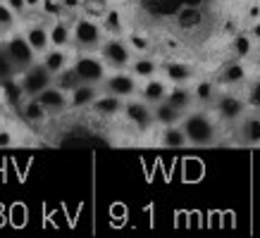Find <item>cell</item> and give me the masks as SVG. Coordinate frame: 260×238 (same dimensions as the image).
Listing matches in <instances>:
<instances>
[{
    "instance_id": "obj_1",
    "label": "cell",
    "mask_w": 260,
    "mask_h": 238,
    "mask_svg": "<svg viewBox=\"0 0 260 238\" xmlns=\"http://www.w3.org/2000/svg\"><path fill=\"white\" fill-rule=\"evenodd\" d=\"M181 129L189 138V145L193 148H208L215 145L220 138V127H217V117H213L205 110H189L181 119Z\"/></svg>"
},
{
    "instance_id": "obj_2",
    "label": "cell",
    "mask_w": 260,
    "mask_h": 238,
    "mask_svg": "<svg viewBox=\"0 0 260 238\" xmlns=\"http://www.w3.org/2000/svg\"><path fill=\"white\" fill-rule=\"evenodd\" d=\"M72 33H74V50L77 53H98L105 41V29L93 17H77L72 22Z\"/></svg>"
},
{
    "instance_id": "obj_3",
    "label": "cell",
    "mask_w": 260,
    "mask_h": 238,
    "mask_svg": "<svg viewBox=\"0 0 260 238\" xmlns=\"http://www.w3.org/2000/svg\"><path fill=\"white\" fill-rule=\"evenodd\" d=\"M98 55L108 64V69H129V64L134 60V50L124 36H105Z\"/></svg>"
},
{
    "instance_id": "obj_4",
    "label": "cell",
    "mask_w": 260,
    "mask_h": 238,
    "mask_svg": "<svg viewBox=\"0 0 260 238\" xmlns=\"http://www.w3.org/2000/svg\"><path fill=\"white\" fill-rule=\"evenodd\" d=\"M72 67L77 71L79 81L95 84V86H103L105 76L110 74V71H108V64L103 62V57L98 55V53H77L74 60H72Z\"/></svg>"
},
{
    "instance_id": "obj_5",
    "label": "cell",
    "mask_w": 260,
    "mask_h": 238,
    "mask_svg": "<svg viewBox=\"0 0 260 238\" xmlns=\"http://www.w3.org/2000/svg\"><path fill=\"white\" fill-rule=\"evenodd\" d=\"M215 117L222 124H239L244 114L248 112V103H246L244 95L234 93V91H224L217 95V100L213 103Z\"/></svg>"
},
{
    "instance_id": "obj_6",
    "label": "cell",
    "mask_w": 260,
    "mask_h": 238,
    "mask_svg": "<svg viewBox=\"0 0 260 238\" xmlns=\"http://www.w3.org/2000/svg\"><path fill=\"white\" fill-rule=\"evenodd\" d=\"M17 84H19V88H22V93L26 95V98H36L41 91H46L48 86L55 84V76H53V74L46 69V64L39 60L36 64H31L29 69H24L22 74L17 76Z\"/></svg>"
},
{
    "instance_id": "obj_7",
    "label": "cell",
    "mask_w": 260,
    "mask_h": 238,
    "mask_svg": "<svg viewBox=\"0 0 260 238\" xmlns=\"http://www.w3.org/2000/svg\"><path fill=\"white\" fill-rule=\"evenodd\" d=\"M103 91L105 93H112V95H119L122 100H129L139 95V88H141V81L136 79L134 74L129 69H112L105 81H103Z\"/></svg>"
},
{
    "instance_id": "obj_8",
    "label": "cell",
    "mask_w": 260,
    "mask_h": 238,
    "mask_svg": "<svg viewBox=\"0 0 260 238\" xmlns=\"http://www.w3.org/2000/svg\"><path fill=\"white\" fill-rule=\"evenodd\" d=\"M3 46L8 50V55L12 57V62H15V67L19 69V74H22L24 69H29L31 64L39 62V55H36V50L31 48V43L26 41L24 31L8 36V38L3 41Z\"/></svg>"
},
{
    "instance_id": "obj_9",
    "label": "cell",
    "mask_w": 260,
    "mask_h": 238,
    "mask_svg": "<svg viewBox=\"0 0 260 238\" xmlns=\"http://www.w3.org/2000/svg\"><path fill=\"white\" fill-rule=\"evenodd\" d=\"M122 117L132 124V127L139 131V134H146L155 127V114H153V105H148L143 98H129L124 103V112Z\"/></svg>"
},
{
    "instance_id": "obj_10",
    "label": "cell",
    "mask_w": 260,
    "mask_h": 238,
    "mask_svg": "<svg viewBox=\"0 0 260 238\" xmlns=\"http://www.w3.org/2000/svg\"><path fill=\"white\" fill-rule=\"evenodd\" d=\"M160 74H162L172 86H177V84H191V81L196 79L193 64L184 62V60H167V62H162Z\"/></svg>"
},
{
    "instance_id": "obj_11",
    "label": "cell",
    "mask_w": 260,
    "mask_h": 238,
    "mask_svg": "<svg viewBox=\"0 0 260 238\" xmlns=\"http://www.w3.org/2000/svg\"><path fill=\"white\" fill-rule=\"evenodd\" d=\"M101 93H103L101 86L79 81V84L70 91V110H91V105L95 103V98Z\"/></svg>"
},
{
    "instance_id": "obj_12",
    "label": "cell",
    "mask_w": 260,
    "mask_h": 238,
    "mask_svg": "<svg viewBox=\"0 0 260 238\" xmlns=\"http://www.w3.org/2000/svg\"><path fill=\"white\" fill-rule=\"evenodd\" d=\"M36 98H39L41 105H43L50 114H62V112L70 110V93L62 91L60 86H55V84L48 86L46 91H41Z\"/></svg>"
},
{
    "instance_id": "obj_13",
    "label": "cell",
    "mask_w": 260,
    "mask_h": 238,
    "mask_svg": "<svg viewBox=\"0 0 260 238\" xmlns=\"http://www.w3.org/2000/svg\"><path fill=\"white\" fill-rule=\"evenodd\" d=\"M237 134H239V143H241V145H248V148L260 145V114H258V110L246 112L244 119L239 122Z\"/></svg>"
},
{
    "instance_id": "obj_14",
    "label": "cell",
    "mask_w": 260,
    "mask_h": 238,
    "mask_svg": "<svg viewBox=\"0 0 260 238\" xmlns=\"http://www.w3.org/2000/svg\"><path fill=\"white\" fill-rule=\"evenodd\" d=\"M124 103L126 100H122L119 95H112V93H105V91H103V93L95 98V103L91 105V112L101 119H115L124 112Z\"/></svg>"
},
{
    "instance_id": "obj_15",
    "label": "cell",
    "mask_w": 260,
    "mask_h": 238,
    "mask_svg": "<svg viewBox=\"0 0 260 238\" xmlns=\"http://www.w3.org/2000/svg\"><path fill=\"white\" fill-rule=\"evenodd\" d=\"M167 93H170V81L165 76L146 79L141 81V88H139V98H143L148 105H158L162 100H167Z\"/></svg>"
},
{
    "instance_id": "obj_16",
    "label": "cell",
    "mask_w": 260,
    "mask_h": 238,
    "mask_svg": "<svg viewBox=\"0 0 260 238\" xmlns=\"http://www.w3.org/2000/svg\"><path fill=\"white\" fill-rule=\"evenodd\" d=\"M41 62L46 64V69L55 76V74H60V71H64L67 67H72V60H74V55L70 53V48H55L50 46L43 53V55L39 57Z\"/></svg>"
},
{
    "instance_id": "obj_17",
    "label": "cell",
    "mask_w": 260,
    "mask_h": 238,
    "mask_svg": "<svg viewBox=\"0 0 260 238\" xmlns=\"http://www.w3.org/2000/svg\"><path fill=\"white\" fill-rule=\"evenodd\" d=\"M24 36H26V41L31 43V48L36 50V55H43L48 48L53 46L50 43V26L48 24H43V22H34V24H29L26 29H24Z\"/></svg>"
},
{
    "instance_id": "obj_18",
    "label": "cell",
    "mask_w": 260,
    "mask_h": 238,
    "mask_svg": "<svg viewBox=\"0 0 260 238\" xmlns=\"http://www.w3.org/2000/svg\"><path fill=\"white\" fill-rule=\"evenodd\" d=\"M160 67H162V64H160L155 57H150L148 53H141V55H134V60L129 64V71H132L139 81H146V79L158 76Z\"/></svg>"
},
{
    "instance_id": "obj_19",
    "label": "cell",
    "mask_w": 260,
    "mask_h": 238,
    "mask_svg": "<svg viewBox=\"0 0 260 238\" xmlns=\"http://www.w3.org/2000/svg\"><path fill=\"white\" fill-rule=\"evenodd\" d=\"M246 76H248V69H246V64L241 62V57H237V60H232V62H227L222 67L220 79L217 81L227 88H237L246 81Z\"/></svg>"
},
{
    "instance_id": "obj_20",
    "label": "cell",
    "mask_w": 260,
    "mask_h": 238,
    "mask_svg": "<svg viewBox=\"0 0 260 238\" xmlns=\"http://www.w3.org/2000/svg\"><path fill=\"white\" fill-rule=\"evenodd\" d=\"M19 114H22L24 122H26V124H31V127H41V124H46L48 117H50V112L41 105L39 98H26V100H22V105H19Z\"/></svg>"
},
{
    "instance_id": "obj_21",
    "label": "cell",
    "mask_w": 260,
    "mask_h": 238,
    "mask_svg": "<svg viewBox=\"0 0 260 238\" xmlns=\"http://www.w3.org/2000/svg\"><path fill=\"white\" fill-rule=\"evenodd\" d=\"M50 26V43L55 48H74V33H72V24L67 19H53L48 24Z\"/></svg>"
},
{
    "instance_id": "obj_22",
    "label": "cell",
    "mask_w": 260,
    "mask_h": 238,
    "mask_svg": "<svg viewBox=\"0 0 260 238\" xmlns=\"http://www.w3.org/2000/svg\"><path fill=\"white\" fill-rule=\"evenodd\" d=\"M167 103H172L177 110L189 112L196 103L193 98V88H189L186 84H177V86H170V93H167Z\"/></svg>"
},
{
    "instance_id": "obj_23",
    "label": "cell",
    "mask_w": 260,
    "mask_h": 238,
    "mask_svg": "<svg viewBox=\"0 0 260 238\" xmlns=\"http://www.w3.org/2000/svg\"><path fill=\"white\" fill-rule=\"evenodd\" d=\"M153 114H155V124L158 127H172V124H181V119H184L186 112L177 110L172 103L162 100V103L153 105Z\"/></svg>"
},
{
    "instance_id": "obj_24",
    "label": "cell",
    "mask_w": 260,
    "mask_h": 238,
    "mask_svg": "<svg viewBox=\"0 0 260 238\" xmlns=\"http://www.w3.org/2000/svg\"><path fill=\"white\" fill-rule=\"evenodd\" d=\"M101 24H103V29H105L108 36H124V31H126L124 15H122V10H117V8L105 10L101 17Z\"/></svg>"
},
{
    "instance_id": "obj_25",
    "label": "cell",
    "mask_w": 260,
    "mask_h": 238,
    "mask_svg": "<svg viewBox=\"0 0 260 238\" xmlns=\"http://www.w3.org/2000/svg\"><path fill=\"white\" fill-rule=\"evenodd\" d=\"M217 95H220V91H217V84H215V81H210V79L196 81V86H193V98H196V105L208 107V105H213L215 100H217Z\"/></svg>"
},
{
    "instance_id": "obj_26",
    "label": "cell",
    "mask_w": 260,
    "mask_h": 238,
    "mask_svg": "<svg viewBox=\"0 0 260 238\" xmlns=\"http://www.w3.org/2000/svg\"><path fill=\"white\" fill-rule=\"evenodd\" d=\"M160 143H162L165 148H184V145H189V138L184 134L181 124H172V127H162V131H160Z\"/></svg>"
},
{
    "instance_id": "obj_27",
    "label": "cell",
    "mask_w": 260,
    "mask_h": 238,
    "mask_svg": "<svg viewBox=\"0 0 260 238\" xmlns=\"http://www.w3.org/2000/svg\"><path fill=\"white\" fill-rule=\"evenodd\" d=\"M19 76V69L15 67L12 57L8 55L5 46L0 43V84H10V81H17Z\"/></svg>"
},
{
    "instance_id": "obj_28",
    "label": "cell",
    "mask_w": 260,
    "mask_h": 238,
    "mask_svg": "<svg viewBox=\"0 0 260 238\" xmlns=\"http://www.w3.org/2000/svg\"><path fill=\"white\" fill-rule=\"evenodd\" d=\"M17 12L10 8L5 0H0V36H5V33H12L17 26Z\"/></svg>"
},
{
    "instance_id": "obj_29",
    "label": "cell",
    "mask_w": 260,
    "mask_h": 238,
    "mask_svg": "<svg viewBox=\"0 0 260 238\" xmlns=\"http://www.w3.org/2000/svg\"><path fill=\"white\" fill-rule=\"evenodd\" d=\"M124 38L129 41V46H132V50H134V55H141V53H150V46H153V41H150L146 33L132 31V33H126Z\"/></svg>"
},
{
    "instance_id": "obj_30",
    "label": "cell",
    "mask_w": 260,
    "mask_h": 238,
    "mask_svg": "<svg viewBox=\"0 0 260 238\" xmlns=\"http://www.w3.org/2000/svg\"><path fill=\"white\" fill-rule=\"evenodd\" d=\"M253 43H255V41L251 38V33H248V36H246V33H237V36L232 38V53H234V57L251 55Z\"/></svg>"
},
{
    "instance_id": "obj_31",
    "label": "cell",
    "mask_w": 260,
    "mask_h": 238,
    "mask_svg": "<svg viewBox=\"0 0 260 238\" xmlns=\"http://www.w3.org/2000/svg\"><path fill=\"white\" fill-rule=\"evenodd\" d=\"M79 84V76H77V71H74V67H67L64 71H60V74H55V86H60L62 91H67L70 93L72 88Z\"/></svg>"
},
{
    "instance_id": "obj_32",
    "label": "cell",
    "mask_w": 260,
    "mask_h": 238,
    "mask_svg": "<svg viewBox=\"0 0 260 238\" xmlns=\"http://www.w3.org/2000/svg\"><path fill=\"white\" fill-rule=\"evenodd\" d=\"M246 103H248V110H258L260 112V79L251 81L248 88H246Z\"/></svg>"
},
{
    "instance_id": "obj_33",
    "label": "cell",
    "mask_w": 260,
    "mask_h": 238,
    "mask_svg": "<svg viewBox=\"0 0 260 238\" xmlns=\"http://www.w3.org/2000/svg\"><path fill=\"white\" fill-rule=\"evenodd\" d=\"M57 8L62 10V12L74 15V12H79V10L84 8V0H57Z\"/></svg>"
},
{
    "instance_id": "obj_34",
    "label": "cell",
    "mask_w": 260,
    "mask_h": 238,
    "mask_svg": "<svg viewBox=\"0 0 260 238\" xmlns=\"http://www.w3.org/2000/svg\"><path fill=\"white\" fill-rule=\"evenodd\" d=\"M10 145H15V131L0 127V148H10Z\"/></svg>"
},
{
    "instance_id": "obj_35",
    "label": "cell",
    "mask_w": 260,
    "mask_h": 238,
    "mask_svg": "<svg viewBox=\"0 0 260 238\" xmlns=\"http://www.w3.org/2000/svg\"><path fill=\"white\" fill-rule=\"evenodd\" d=\"M10 8L17 12V17H24L26 12H29V5H26V0H5Z\"/></svg>"
},
{
    "instance_id": "obj_36",
    "label": "cell",
    "mask_w": 260,
    "mask_h": 238,
    "mask_svg": "<svg viewBox=\"0 0 260 238\" xmlns=\"http://www.w3.org/2000/svg\"><path fill=\"white\" fill-rule=\"evenodd\" d=\"M251 38L255 41V43H260V19H255V22L251 24Z\"/></svg>"
},
{
    "instance_id": "obj_37",
    "label": "cell",
    "mask_w": 260,
    "mask_h": 238,
    "mask_svg": "<svg viewBox=\"0 0 260 238\" xmlns=\"http://www.w3.org/2000/svg\"><path fill=\"white\" fill-rule=\"evenodd\" d=\"M26 5H29V10H39L43 5V0H26Z\"/></svg>"
}]
</instances>
